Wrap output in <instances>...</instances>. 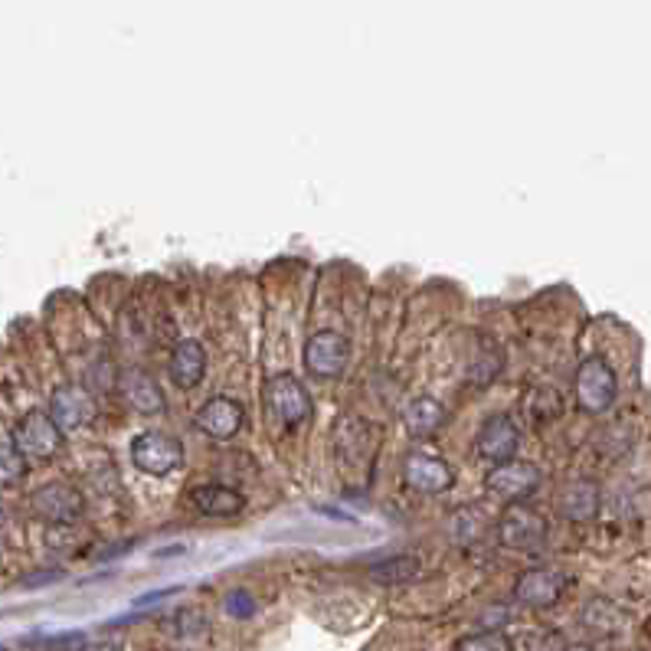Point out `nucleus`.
<instances>
[{
	"instance_id": "1",
	"label": "nucleus",
	"mask_w": 651,
	"mask_h": 651,
	"mask_svg": "<svg viewBox=\"0 0 651 651\" xmlns=\"http://www.w3.org/2000/svg\"><path fill=\"white\" fill-rule=\"evenodd\" d=\"M618 383L605 357H586L576 370V399L586 412H605L615 402Z\"/></svg>"
},
{
	"instance_id": "2",
	"label": "nucleus",
	"mask_w": 651,
	"mask_h": 651,
	"mask_svg": "<svg viewBox=\"0 0 651 651\" xmlns=\"http://www.w3.org/2000/svg\"><path fill=\"white\" fill-rule=\"evenodd\" d=\"M131 461L137 471L164 478L183 465V445L170 432H141L131 442Z\"/></svg>"
},
{
	"instance_id": "3",
	"label": "nucleus",
	"mask_w": 651,
	"mask_h": 651,
	"mask_svg": "<svg viewBox=\"0 0 651 651\" xmlns=\"http://www.w3.org/2000/svg\"><path fill=\"white\" fill-rule=\"evenodd\" d=\"M337 448V465L340 471H370L373 455H376V432L363 419H343L334 435Z\"/></svg>"
},
{
	"instance_id": "4",
	"label": "nucleus",
	"mask_w": 651,
	"mask_h": 651,
	"mask_svg": "<svg viewBox=\"0 0 651 651\" xmlns=\"http://www.w3.org/2000/svg\"><path fill=\"white\" fill-rule=\"evenodd\" d=\"M13 445L23 451V455H33V458H52L62 445V429L56 425V419L49 412H26L16 429H13Z\"/></svg>"
},
{
	"instance_id": "5",
	"label": "nucleus",
	"mask_w": 651,
	"mask_h": 651,
	"mask_svg": "<svg viewBox=\"0 0 651 651\" xmlns=\"http://www.w3.org/2000/svg\"><path fill=\"white\" fill-rule=\"evenodd\" d=\"M350 360V340L337 330H317L304 343V370L314 376H340Z\"/></svg>"
},
{
	"instance_id": "6",
	"label": "nucleus",
	"mask_w": 651,
	"mask_h": 651,
	"mask_svg": "<svg viewBox=\"0 0 651 651\" xmlns=\"http://www.w3.org/2000/svg\"><path fill=\"white\" fill-rule=\"evenodd\" d=\"M268 406L272 412L285 422V425H301L311 415V393L304 389V383L291 373H275L265 386Z\"/></svg>"
},
{
	"instance_id": "7",
	"label": "nucleus",
	"mask_w": 651,
	"mask_h": 651,
	"mask_svg": "<svg viewBox=\"0 0 651 651\" xmlns=\"http://www.w3.org/2000/svg\"><path fill=\"white\" fill-rule=\"evenodd\" d=\"M402 478L412 491L419 494H442L451 487L455 481V471L445 458L432 455V451H422V448H412L402 461Z\"/></svg>"
},
{
	"instance_id": "8",
	"label": "nucleus",
	"mask_w": 651,
	"mask_h": 651,
	"mask_svg": "<svg viewBox=\"0 0 651 651\" xmlns=\"http://www.w3.org/2000/svg\"><path fill=\"white\" fill-rule=\"evenodd\" d=\"M497 537L510 550H537L546 540V520L527 504H510L497 523Z\"/></svg>"
},
{
	"instance_id": "9",
	"label": "nucleus",
	"mask_w": 651,
	"mask_h": 651,
	"mask_svg": "<svg viewBox=\"0 0 651 651\" xmlns=\"http://www.w3.org/2000/svg\"><path fill=\"white\" fill-rule=\"evenodd\" d=\"M49 415L56 419V425L62 432H75V429H85L95 422L98 415V406L92 399V393L79 383H65L52 393V402H49Z\"/></svg>"
},
{
	"instance_id": "10",
	"label": "nucleus",
	"mask_w": 651,
	"mask_h": 651,
	"mask_svg": "<svg viewBox=\"0 0 651 651\" xmlns=\"http://www.w3.org/2000/svg\"><path fill=\"white\" fill-rule=\"evenodd\" d=\"M29 504H33V514L43 517L46 523H72L82 514V494H79V487H72L65 481L36 487Z\"/></svg>"
},
{
	"instance_id": "11",
	"label": "nucleus",
	"mask_w": 651,
	"mask_h": 651,
	"mask_svg": "<svg viewBox=\"0 0 651 651\" xmlns=\"http://www.w3.org/2000/svg\"><path fill=\"white\" fill-rule=\"evenodd\" d=\"M540 484V468L530 461H501L487 471V491L504 501H523Z\"/></svg>"
},
{
	"instance_id": "12",
	"label": "nucleus",
	"mask_w": 651,
	"mask_h": 651,
	"mask_svg": "<svg viewBox=\"0 0 651 651\" xmlns=\"http://www.w3.org/2000/svg\"><path fill=\"white\" fill-rule=\"evenodd\" d=\"M566 589V576L559 569H550V566H537V569H527L517 576L514 582V599L530 605V608H546L553 605Z\"/></svg>"
},
{
	"instance_id": "13",
	"label": "nucleus",
	"mask_w": 651,
	"mask_h": 651,
	"mask_svg": "<svg viewBox=\"0 0 651 651\" xmlns=\"http://www.w3.org/2000/svg\"><path fill=\"white\" fill-rule=\"evenodd\" d=\"M517 442H520V432H517L514 419L504 415V412H497V415L484 419V425H481V432H478V438H474V451H478L481 458L501 465V461H510V458H514Z\"/></svg>"
},
{
	"instance_id": "14",
	"label": "nucleus",
	"mask_w": 651,
	"mask_h": 651,
	"mask_svg": "<svg viewBox=\"0 0 651 651\" xmlns=\"http://www.w3.org/2000/svg\"><path fill=\"white\" fill-rule=\"evenodd\" d=\"M196 425L213 438H232L245 425V409L229 396H213L200 406Z\"/></svg>"
},
{
	"instance_id": "15",
	"label": "nucleus",
	"mask_w": 651,
	"mask_h": 651,
	"mask_svg": "<svg viewBox=\"0 0 651 651\" xmlns=\"http://www.w3.org/2000/svg\"><path fill=\"white\" fill-rule=\"evenodd\" d=\"M167 373L170 379L180 386V389H193L203 373H206V350L196 343V340H177L173 350H170V363H167Z\"/></svg>"
},
{
	"instance_id": "16",
	"label": "nucleus",
	"mask_w": 651,
	"mask_h": 651,
	"mask_svg": "<svg viewBox=\"0 0 651 651\" xmlns=\"http://www.w3.org/2000/svg\"><path fill=\"white\" fill-rule=\"evenodd\" d=\"M121 396L141 415H154V412L164 409V393H160L157 379L150 373H144V370H128L121 376Z\"/></svg>"
},
{
	"instance_id": "17",
	"label": "nucleus",
	"mask_w": 651,
	"mask_h": 651,
	"mask_svg": "<svg viewBox=\"0 0 651 651\" xmlns=\"http://www.w3.org/2000/svg\"><path fill=\"white\" fill-rule=\"evenodd\" d=\"M190 504L206 517H236L245 507V497L226 484H200L190 491Z\"/></svg>"
},
{
	"instance_id": "18",
	"label": "nucleus",
	"mask_w": 651,
	"mask_h": 651,
	"mask_svg": "<svg viewBox=\"0 0 651 651\" xmlns=\"http://www.w3.org/2000/svg\"><path fill=\"white\" fill-rule=\"evenodd\" d=\"M402 422L409 429L412 438H429L432 432H438V425L445 422V409L442 402H435L432 396H415L406 409H402Z\"/></svg>"
},
{
	"instance_id": "19",
	"label": "nucleus",
	"mask_w": 651,
	"mask_h": 651,
	"mask_svg": "<svg viewBox=\"0 0 651 651\" xmlns=\"http://www.w3.org/2000/svg\"><path fill=\"white\" fill-rule=\"evenodd\" d=\"M599 510V487L592 481H572L566 491H563V514L576 523L582 520H592Z\"/></svg>"
},
{
	"instance_id": "20",
	"label": "nucleus",
	"mask_w": 651,
	"mask_h": 651,
	"mask_svg": "<svg viewBox=\"0 0 651 651\" xmlns=\"http://www.w3.org/2000/svg\"><path fill=\"white\" fill-rule=\"evenodd\" d=\"M419 576V559L402 553V556H386L383 563H376L370 569V579L379 586H399V582H412Z\"/></svg>"
},
{
	"instance_id": "21",
	"label": "nucleus",
	"mask_w": 651,
	"mask_h": 651,
	"mask_svg": "<svg viewBox=\"0 0 651 651\" xmlns=\"http://www.w3.org/2000/svg\"><path fill=\"white\" fill-rule=\"evenodd\" d=\"M26 474V455L16 445H0V487L16 484Z\"/></svg>"
},
{
	"instance_id": "22",
	"label": "nucleus",
	"mask_w": 651,
	"mask_h": 651,
	"mask_svg": "<svg viewBox=\"0 0 651 651\" xmlns=\"http://www.w3.org/2000/svg\"><path fill=\"white\" fill-rule=\"evenodd\" d=\"M458 651H510V638L504 631H497V628H487V631L461 638Z\"/></svg>"
},
{
	"instance_id": "23",
	"label": "nucleus",
	"mask_w": 651,
	"mask_h": 651,
	"mask_svg": "<svg viewBox=\"0 0 651 651\" xmlns=\"http://www.w3.org/2000/svg\"><path fill=\"white\" fill-rule=\"evenodd\" d=\"M65 651H124V644L118 638H85L79 631V638Z\"/></svg>"
},
{
	"instance_id": "24",
	"label": "nucleus",
	"mask_w": 651,
	"mask_h": 651,
	"mask_svg": "<svg viewBox=\"0 0 651 651\" xmlns=\"http://www.w3.org/2000/svg\"><path fill=\"white\" fill-rule=\"evenodd\" d=\"M226 612L236 615V618H249V615L255 612V599H252L249 592H242V589H232V592L226 595Z\"/></svg>"
},
{
	"instance_id": "25",
	"label": "nucleus",
	"mask_w": 651,
	"mask_h": 651,
	"mask_svg": "<svg viewBox=\"0 0 651 651\" xmlns=\"http://www.w3.org/2000/svg\"><path fill=\"white\" fill-rule=\"evenodd\" d=\"M170 592H177V586H173V589H157V592H147V595H141L134 605H150V602H157V599H164V595H170Z\"/></svg>"
},
{
	"instance_id": "26",
	"label": "nucleus",
	"mask_w": 651,
	"mask_h": 651,
	"mask_svg": "<svg viewBox=\"0 0 651 651\" xmlns=\"http://www.w3.org/2000/svg\"><path fill=\"white\" fill-rule=\"evenodd\" d=\"M569 651H592V648H582V644H576V648H569Z\"/></svg>"
},
{
	"instance_id": "27",
	"label": "nucleus",
	"mask_w": 651,
	"mask_h": 651,
	"mask_svg": "<svg viewBox=\"0 0 651 651\" xmlns=\"http://www.w3.org/2000/svg\"><path fill=\"white\" fill-rule=\"evenodd\" d=\"M0 651H3V648H0Z\"/></svg>"
}]
</instances>
